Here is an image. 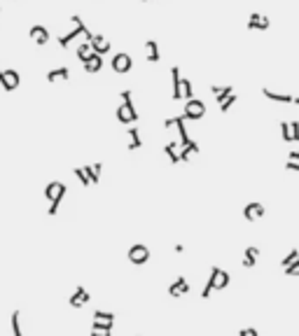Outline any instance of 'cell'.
<instances>
[{
	"label": "cell",
	"mask_w": 299,
	"mask_h": 336,
	"mask_svg": "<svg viewBox=\"0 0 299 336\" xmlns=\"http://www.w3.org/2000/svg\"><path fill=\"white\" fill-rule=\"evenodd\" d=\"M227 285H229V273H227V271H222V269H218V266H213V269H211V278H208V283H206V287H203L201 297H203V299H208L213 290H224Z\"/></svg>",
	"instance_id": "6da1fadb"
},
{
	"label": "cell",
	"mask_w": 299,
	"mask_h": 336,
	"mask_svg": "<svg viewBox=\"0 0 299 336\" xmlns=\"http://www.w3.org/2000/svg\"><path fill=\"white\" fill-rule=\"evenodd\" d=\"M44 196H47V199H49V215H56V210H59V203H61V199L63 196H66V185H63V182H49V185H47V189H44Z\"/></svg>",
	"instance_id": "7a4b0ae2"
},
{
	"label": "cell",
	"mask_w": 299,
	"mask_h": 336,
	"mask_svg": "<svg viewBox=\"0 0 299 336\" xmlns=\"http://www.w3.org/2000/svg\"><path fill=\"white\" fill-rule=\"evenodd\" d=\"M117 119L122 122V124H133L138 115H136V107H133L131 101H122V105L117 107Z\"/></svg>",
	"instance_id": "3957f363"
},
{
	"label": "cell",
	"mask_w": 299,
	"mask_h": 336,
	"mask_svg": "<svg viewBox=\"0 0 299 336\" xmlns=\"http://www.w3.org/2000/svg\"><path fill=\"white\" fill-rule=\"evenodd\" d=\"M183 115L187 117V119H201L203 115H206V105H203L199 98H189L185 103V112Z\"/></svg>",
	"instance_id": "277c9868"
},
{
	"label": "cell",
	"mask_w": 299,
	"mask_h": 336,
	"mask_svg": "<svg viewBox=\"0 0 299 336\" xmlns=\"http://www.w3.org/2000/svg\"><path fill=\"white\" fill-rule=\"evenodd\" d=\"M148 259H150V250L148 245H131V250H129V262L136 266H143V264H148Z\"/></svg>",
	"instance_id": "5b68a950"
},
{
	"label": "cell",
	"mask_w": 299,
	"mask_h": 336,
	"mask_svg": "<svg viewBox=\"0 0 299 336\" xmlns=\"http://www.w3.org/2000/svg\"><path fill=\"white\" fill-rule=\"evenodd\" d=\"M133 68V61H131V56L129 54H114L112 56V70L114 72H119V75H126V72H131Z\"/></svg>",
	"instance_id": "8992f818"
},
{
	"label": "cell",
	"mask_w": 299,
	"mask_h": 336,
	"mask_svg": "<svg viewBox=\"0 0 299 336\" xmlns=\"http://www.w3.org/2000/svg\"><path fill=\"white\" fill-rule=\"evenodd\" d=\"M19 82H21V77H19L17 70H12V68H7V70H0V84H2V89H5V91H14V89L19 87Z\"/></svg>",
	"instance_id": "52a82bcc"
},
{
	"label": "cell",
	"mask_w": 299,
	"mask_h": 336,
	"mask_svg": "<svg viewBox=\"0 0 299 336\" xmlns=\"http://www.w3.org/2000/svg\"><path fill=\"white\" fill-rule=\"evenodd\" d=\"M262 94L266 98H269V101H273V103H283V105H295V103H297V96H290V94H276V91H271V89H266L264 87L262 89Z\"/></svg>",
	"instance_id": "ba28073f"
},
{
	"label": "cell",
	"mask_w": 299,
	"mask_h": 336,
	"mask_svg": "<svg viewBox=\"0 0 299 336\" xmlns=\"http://www.w3.org/2000/svg\"><path fill=\"white\" fill-rule=\"evenodd\" d=\"M264 212H266V208L255 201V203H248L246 208H243V217H246L248 222H255V220H260V217H264Z\"/></svg>",
	"instance_id": "9c48e42d"
},
{
	"label": "cell",
	"mask_w": 299,
	"mask_h": 336,
	"mask_svg": "<svg viewBox=\"0 0 299 336\" xmlns=\"http://www.w3.org/2000/svg\"><path fill=\"white\" fill-rule=\"evenodd\" d=\"M271 26V19L264 17V14H250V19H248V28L250 31H266V28Z\"/></svg>",
	"instance_id": "30bf717a"
},
{
	"label": "cell",
	"mask_w": 299,
	"mask_h": 336,
	"mask_svg": "<svg viewBox=\"0 0 299 336\" xmlns=\"http://www.w3.org/2000/svg\"><path fill=\"white\" fill-rule=\"evenodd\" d=\"M91 299L87 292H84V287H75V292L71 294V299H68V303H71L73 308H82L87 301Z\"/></svg>",
	"instance_id": "8fae6325"
},
{
	"label": "cell",
	"mask_w": 299,
	"mask_h": 336,
	"mask_svg": "<svg viewBox=\"0 0 299 336\" xmlns=\"http://www.w3.org/2000/svg\"><path fill=\"white\" fill-rule=\"evenodd\" d=\"M171 82H173V98L180 101L183 98V77H180V70H178V66L171 68Z\"/></svg>",
	"instance_id": "7c38bea8"
},
{
	"label": "cell",
	"mask_w": 299,
	"mask_h": 336,
	"mask_svg": "<svg viewBox=\"0 0 299 336\" xmlns=\"http://www.w3.org/2000/svg\"><path fill=\"white\" fill-rule=\"evenodd\" d=\"M187 292H189V285H187L185 275H180L176 283L168 287V294H171V297H183V294H187Z\"/></svg>",
	"instance_id": "4fadbf2b"
},
{
	"label": "cell",
	"mask_w": 299,
	"mask_h": 336,
	"mask_svg": "<svg viewBox=\"0 0 299 336\" xmlns=\"http://www.w3.org/2000/svg\"><path fill=\"white\" fill-rule=\"evenodd\" d=\"M103 54H98V52H94L91 56H89L87 61H84V70L91 75V72H98L101 68H103V59H101Z\"/></svg>",
	"instance_id": "5bb4252c"
},
{
	"label": "cell",
	"mask_w": 299,
	"mask_h": 336,
	"mask_svg": "<svg viewBox=\"0 0 299 336\" xmlns=\"http://www.w3.org/2000/svg\"><path fill=\"white\" fill-rule=\"evenodd\" d=\"M31 40H36L37 44H47L49 42V33H47V28L44 26H31Z\"/></svg>",
	"instance_id": "9a60e30c"
},
{
	"label": "cell",
	"mask_w": 299,
	"mask_h": 336,
	"mask_svg": "<svg viewBox=\"0 0 299 336\" xmlns=\"http://www.w3.org/2000/svg\"><path fill=\"white\" fill-rule=\"evenodd\" d=\"M257 257H260V248H257V245L246 248V252H243V266H246V269H253V266L257 264Z\"/></svg>",
	"instance_id": "2e32d148"
},
{
	"label": "cell",
	"mask_w": 299,
	"mask_h": 336,
	"mask_svg": "<svg viewBox=\"0 0 299 336\" xmlns=\"http://www.w3.org/2000/svg\"><path fill=\"white\" fill-rule=\"evenodd\" d=\"M112 332V322H108V320H96L94 318V325H91V334H110Z\"/></svg>",
	"instance_id": "e0dca14e"
},
{
	"label": "cell",
	"mask_w": 299,
	"mask_h": 336,
	"mask_svg": "<svg viewBox=\"0 0 299 336\" xmlns=\"http://www.w3.org/2000/svg\"><path fill=\"white\" fill-rule=\"evenodd\" d=\"M180 150H183V145H178V142L164 145V152H166V157L173 161V164H180Z\"/></svg>",
	"instance_id": "ac0fdd59"
},
{
	"label": "cell",
	"mask_w": 299,
	"mask_h": 336,
	"mask_svg": "<svg viewBox=\"0 0 299 336\" xmlns=\"http://www.w3.org/2000/svg\"><path fill=\"white\" fill-rule=\"evenodd\" d=\"M91 47H94V52H98V54H108V52H110V42H108L103 35H94Z\"/></svg>",
	"instance_id": "d6986e66"
},
{
	"label": "cell",
	"mask_w": 299,
	"mask_h": 336,
	"mask_svg": "<svg viewBox=\"0 0 299 336\" xmlns=\"http://www.w3.org/2000/svg\"><path fill=\"white\" fill-rule=\"evenodd\" d=\"M143 147V140H141V131L138 129H131L129 131V152H136Z\"/></svg>",
	"instance_id": "ffe728a7"
},
{
	"label": "cell",
	"mask_w": 299,
	"mask_h": 336,
	"mask_svg": "<svg viewBox=\"0 0 299 336\" xmlns=\"http://www.w3.org/2000/svg\"><path fill=\"white\" fill-rule=\"evenodd\" d=\"M71 77V70L68 68H54V70L47 72V82H56V80H68Z\"/></svg>",
	"instance_id": "44dd1931"
},
{
	"label": "cell",
	"mask_w": 299,
	"mask_h": 336,
	"mask_svg": "<svg viewBox=\"0 0 299 336\" xmlns=\"http://www.w3.org/2000/svg\"><path fill=\"white\" fill-rule=\"evenodd\" d=\"M145 52H148V61H152V63L159 61V44L154 42V40H148V42H145Z\"/></svg>",
	"instance_id": "7402d4cb"
},
{
	"label": "cell",
	"mask_w": 299,
	"mask_h": 336,
	"mask_svg": "<svg viewBox=\"0 0 299 336\" xmlns=\"http://www.w3.org/2000/svg\"><path fill=\"white\" fill-rule=\"evenodd\" d=\"M211 94L218 98V103H220V101H224L229 94H234V89H231V87H218V84H213V87H211Z\"/></svg>",
	"instance_id": "603a6c76"
},
{
	"label": "cell",
	"mask_w": 299,
	"mask_h": 336,
	"mask_svg": "<svg viewBox=\"0 0 299 336\" xmlns=\"http://www.w3.org/2000/svg\"><path fill=\"white\" fill-rule=\"evenodd\" d=\"M101 168H103V164H94V166H84V170H87L89 180H91L94 185H98V180H101Z\"/></svg>",
	"instance_id": "cb8c5ba5"
},
{
	"label": "cell",
	"mask_w": 299,
	"mask_h": 336,
	"mask_svg": "<svg viewBox=\"0 0 299 336\" xmlns=\"http://www.w3.org/2000/svg\"><path fill=\"white\" fill-rule=\"evenodd\" d=\"M91 54H94V47H91V42H82V44L77 47V59H79L82 63L87 61Z\"/></svg>",
	"instance_id": "d4e9b609"
},
{
	"label": "cell",
	"mask_w": 299,
	"mask_h": 336,
	"mask_svg": "<svg viewBox=\"0 0 299 336\" xmlns=\"http://www.w3.org/2000/svg\"><path fill=\"white\" fill-rule=\"evenodd\" d=\"M285 166H288V170H297L299 173V150L290 152V157H288V161H285Z\"/></svg>",
	"instance_id": "484cf974"
},
{
	"label": "cell",
	"mask_w": 299,
	"mask_h": 336,
	"mask_svg": "<svg viewBox=\"0 0 299 336\" xmlns=\"http://www.w3.org/2000/svg\"><path fill=\"white\" fill-rule=\"evenodd\" d=\"M299 259V250L297 248H292L290 252H288V255L283 257V262H281V266L283 269H285V266H290V264H295V262H297Z\"/></svg>",
	"instance_id": "4316f807"
},
{
	"label": "cell",
	"mask_w": 299,
	"mask_h": 336,
	"mask_svg": "<svg viewBox=\"0 0 299 336\" xmlns=\"http://www.w3.org/2000/svg\"><path fill=\"white\" fill-rule=\"evenodd\" d=\"M183 98H194V89H192V82L187 80V77H183Z\"/></svg>",
	"instance_id": "83f0119b"
},
{
	"label": "cell",
	"mask_w": 299,
	"mask_h": 336,
	"mask_svg": "<svg viewBox=\"0 0 299 336\" xmlns=\"http://www.w3.org/2000/svg\"><path fill=\"white\" fill-rule=\"evenodd\" d=\"M236 98H238L236 94H229V96L224 98V101H220V110H222V112H227L229 107H231L234 103H236Z\"/></svg>",
	"instance_id": "f1b7e54d"
},
{
	"label": "cell",
	"mask_w": 299,
	"mask_h": 336,
	"mask_svg": "<svg viewBox=\"0 0 299 336\" xmlns=\"http://www.w3.org/2000/svg\"><path fill=\"white\" fill-rule=\"evenodd\" d=\"M283 271H285V275H292V278H299V259H297V262H295V264L285 266Z\"/></svg>",
	"instance_id": "f546056e"
},
{
	"label": "cell",
	"mask_w": 299,
	"mask_h": 336,
	"mask_svg": "<svg viewBox=\"0 0 299 336\" xmlns=\"http://www.w3.org/2000/svg\"><path fill=\"white\" fill-rule=\"evenodd\" d=\"M12 332H14V336H21V327H19V310L12 313Z\"/></svg>",
	"instance_id": "4dcf8cb0"
},
{
	"label": "cell",
	"mask_w": 299,
	"mask_h": 336,
	"mask_svg": "<svg viewBox=\"0 0 299 336\" xmlns=\"http://www.w3.org/2000/svg\"><path fill=\"white\" fill-rule=\"evenodd\" d=\"M94 318L96 320H108V322H114L112 313H106V310H94Z\"/></svg>",
	"instance_id": "1f68e13d"
},
{
	"label": "cell",
	"mask_w": 299,
	"mask_h": 336,
	"mask_svg": "<svg viewBox=\"0 0 299 336\" xmlns=\"http://www.w3.org/2000/svg\"><path fill=\"white\" fill-rule=\"evenodd\" d=\"M75 175L79 177V182H82V185L87 187L89 182H91V180H89V175H87V170H84V168H75Z\"/></svg>",
	"instance_id": "d6a6232c"
},
{
	"label": "cell",
	"mask_w": 299,
	"mask_h": 336,
	"mask_svg": "<svg viewBox=\"0 0 299 336\" xmlns=\"http://www.w3.org/2000/svg\"><path fill=\"white\" fill-rule=\"evenodd\" d=\"M281 133H283V140L292 142V138H290V124H288V122H281Z\"/></svg>",
	"instance_id": "836d02e7"
},
{
	"label": "cell",
	"mask_w": 299,
	"mask_h": 336,
	"mask_svg": "<svg viewBox=\"0 0 299 336\" xmlns=\"http://www.w3.org/2000/svg\"><path fill=\"white\" fill-rule=\"evenodd\" d=\"M290 138L292 142L299 140V122H290Z\"/></svg>",
	"instance_id": "e575fe53"
},
{
	"label": "cell",
	"mask_w": 299,
	"mask_h": 336,
	"mask_svg": "<svg viewBox=\"0 0 299 336\" xmlns=\"http://www.w3.org/2000/svg\"><path fill=\"white\" fill-rule=\"evenodd\" d=\"M241 336H257V329H253V327L241 329Z\"/></svg>",
	"instance_id": "d590c367"
}]
</instances>
